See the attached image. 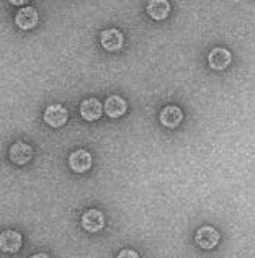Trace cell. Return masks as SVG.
Wrapping results in <instances>:
<instances>
[{
  "mask_svg": "<svg viewBox=\"0 0 255 258\" xmlns=\"http://www.w3.org/2000/svg\"><path fill=\"white\" fill-rule=\"evenodd\" d=\"M195 242H197L198 247L205 248V250L214 248L219 242V232L211 226H203L197 230V234H195Z\"/></svg>",
  "mask_w": 255,
  "mask_h": 258,
  "instance_id": "cell-1",
  "label": "cell"
},
{
  "mask_svg": "<svg viewBox=\"0 0 255 258\" xmlns=\"http://www.w3.org/2000/svg\"><path fill=\"white\" fill-rule=\"evenodd\" d=\"M69 113L62 105H49L44 110V121L51 127H61L67 123Z\"/></svg>",
  "mask_w": 255,
  "mask_h": 258,
  "instance_id": "cell-2",
  "label": "cell"
},
{
  "mask_svg": "<svg viewBox=\"0 0 255 258\" xmlns=\"http://www.w3.org/2000/svg\"><path fill=\"white\" fill-rule=\"evenodd\" d=\"M105 226V217L98 209H89L82 216V227L90 234H95L98 230H102Z\"/></svg>",
  "mask_w": 255,
  "mask_h": 258,
  "instance_id": "cell-3",
  "label": "cell"
},
{
  "mask_svg": "<svg viewBox=\"0 0 255 258\" xmlns=\"http://www.w3.org/2000/svg\"><path fill=\"white\" fill-rule=\"evenodd\" d=\"M100 39H102V46L106 51H119L124 44L123 33L116 28L105 30L102 35H100Z\"/></svg>",
  "mask_w": 255,
  "mask_h": 258,
  "instance_id": "cell-4",
  "label": "cell"
},
{
  "mask_svg": "<svg viewBox=\"0 0 255 258\" xmlns=\"http://www.w3.org/2000/svg\"><path fill=\"white\" fill-rule=\"evenodd\" d=\"M231 52L226 49V47H214L208 56V62H210L211 69L214 71H223L227 66L231 64Z\"/></svg>",
  "mask_w": 255,
  "mask_h": 258,
  "instance_id": "cell-5",
  "label": "cell"
},
{
  "mask_svg": "<svg viewBox=\"0 0 255 258\" xmlns=\"http://www.w3.org/2000/svg\"><path fill=\"white\" fill-rule=\"evenodd\" d=\"M38 18L39 17H38L36 9H33V7H23V9H20L17 13L15 23L18 25V28H22V30H31L36 26Z\"/></svg>",
  "mask_w": 255,
  "mask_h": 258,
  "instance_id": "cell-6",
  "label": "cell"
},
{
  "mask_svg": "<svg viewBox=\"0 0 255 258\" xmlns=\"http://www.w3.org/2000/svg\"><path fill=\"white\" fill-rule=\"evenodd\" d=\"M69 165L76 173H84L92 167V155L84 149L72 152L69 157Z\"/></svg>",
  "mask_w": 255,
  "mask_h": 258,
  "instance_id": "cell-7",
  "label": "cell"
},
{
  "mask_svg": "<svg viewBox=\"0 0 255 258\" xmlns=\"http://www.w3.org/2000/svg\"><path fill=\"white\" fill-rule=\"evenodd\" d=\"M103 113V106L97 98H87L80 103V114L85 121H97Z\"/></svg>",
  "mask_w": 255,
  "mask_h": 258,
  "instance_id": "cell-8",
  "label": "cell"
},
{
  "mask_svg": "<svg viewBox=\"0 0 255 258\" xmlns=\"http://www.w3.org/2000/svg\"><path fill=\"white\" fill-rule=\"evenodd\" d=\"M33 157V149L25 142H17L10 147V160L17 165L28 164Z\"/></svg>",
  "mask_w": 255,
  "mask_h": 258,
  "instance_id": "cell-9",
  "label": "cell"
},
{
  "mask_svg": "<svg viewBox=\"0 0 255 258\" xmlns=\"http://www.w3.org/2000/svg\"><path fill=\"white\" fill-rule=\"evenodd\" d=\"M22 247V235L15 230H4L0 235V248L7 253H15Z\"/></svg>",
  "mask_w": 255,
  "mask_h": 258,
  "instance_id": "cell-10",
  "label": "cell"
},
{
  "mask_svg": "<svg viewBox=\"0 0 255 258\" xmlns=\"http://www.w3.org/2000/svg\"><path fill=\"white\" fill-rule=\"evenodd\" d=\"M126 106L128 105H126L124 98H121L119 95H111V97L105 100L103 110L110 118H119L126 113Z\"/></svg>",
  "mask_w": 255,
  "mask_h": 258,
  "instance_id": "cell-11",
  "label": "cell"
},
{
  "mask_svg": "<svg viewBox=\"0 0 255 258\" xmlns=\"http://www.w3.org/2000/svg\"><path fill=\"white\" fill-rule=\"evenodd\" d=\"M183 119V113L178 106L169 105L160 111V123L165 127H177Z\"/></svg>",
  "mask_w": 255,
  "mask_h": 258,
  "instance_id": "cell-12",
  "label": "cell"
},
{
  "mask_svg": "<svg viewBox=\"0 0 255 258\" xmlns=\"http://www.w3.org/2000/svg\"><path fill=\"white\" fill-rule=\"evenodd\" d=\"M170 12V4L167 0H152L147 5V13L154 18V20H164L167 18Z\"/></svg>",
  "mask_w": 255,
  "mask_h": 258,
  "instance_id": "cell-13",
  "label": "cell"
},
{
  "mask_svg": "<svg viewBox=\"0 0 255 258\" xmlns=\"http://www.w3.org/2000/svg\"><path fill=\"white\" fill-rule=\"evenodd\" d=\"M116 258H139V255H138V252H134V250L126 248V250H121Z\"/></svg>",
  "mask_w": 255,
  "mask_h": 258,
  "instance_id": "cell-14",
  "label": "cell"
},
{
  "mask_svg": "<svg viewBox=\"0 0 255 258\" xmlns=\"http://www.w3.org/2000/svg\"><path fill=\"white\" fill-rule=\"evenodd\" d=\"M31 258H51V256L46 255V253H36V255H33Z\"/></svg>",
  "mask_w": 255,
  "mask_h": 258,
  "instance_id": "cell-15",
  "label": "cell"
},
{
  "mask_svg": "<svg viewBox=\"0 0 255 258\" xmlns=\"http://www.w3.org/2000/svg\"><path fill=\"white\" fill-rule=\"evenodd\" d=\"M10 4H13V5H23L25 0H10Z\"/></svg>",
  "mask_w": 255,
  "mask_h": 258,
  "instance_id": "cell-16",
  "label": "cell"
}]
</instances>
